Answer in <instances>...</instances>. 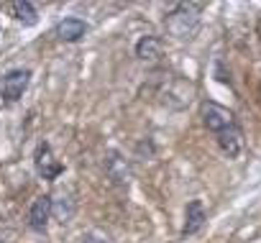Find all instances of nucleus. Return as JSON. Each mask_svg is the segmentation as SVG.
<instances>
[{
    "instance_id": "obj_4",
    "label": "nucleus",
    "mask_w": 261,
    "mask_h": 243,
    "mask_svg": "<svg viewBox=\"0 0 261 243\" xmlns=\"http://www.w3.org/2000/svg\"><path fill=\"white\" fill-rule=\"evenodd\" d=\"M34 169L41 179L46 182H54L64 174V164L54 156V149L49 141H39L36 144V151H34Z\"/></svg>"
},
{
    "instance_id": "obj_10",
    "label": "nucleus",
    "mask_w": 261,
    "mask_h": 243,
    "mask_svg": "<svg viewBox=\"0 0 261 243\" xmlns=\"http://www.w3.org/2000/svg\"><path fill=\"white\" fill-rule=\"evenodd\" d=\"M162 49H164V41L154 34H146L136 41V57L141 62H156L162 57Z\"/></svg>"
},
{
    "instance_id": "obj_9",
    "label": "nucleus",
    "mask_w": 261,
    "mask_h": 243,
    "mask_svg": "<svg viewBox=\"0 0 261 243\" xmlns=\"http://www.w3.org/2000/svg\"><path fill=\"white\" fill-rule=\"evenodd\" d=\"M215 139H218L220 151L228 159H238L241 156V151H243V131H241V126H233L230 131H225V133H220Z\"/></svg>"
},
{
    "instance_id": "obj_8",
    "label": "nucleus",
    "mask_w": 261,
    "mask_h": 243,
    "mask_svg": "<svg viewBox=\"0 0 261 243\" xmlns=\"http://www.w3.org/2000/svg\"><path fill=\"white\" fill-rule=\"evenodd\" d=\"M207 223V212H205V205L200 200H190L187 207H185V225H182V235H195L205 228Z\"/></svg>"
},
{
    "instance_id": "obj_3",
    "label": "nucleus",
    "mask_w": 261,
    "mask_h": 243,
    "mask_svg": "<svg viewBox=\"0 0 261 243\" xmlns=\"http://www.w3.org/2000/svg\"><path fill=\"white\" fill-rule=\"evenodd\" d=\"M31 85V69L26 67H16V69H8L0 79V100L3 102H18L23 97V92L29 90Z\"/></svg>"
},
{
    "instance_id": "obj_1",
    "label": "nucleus",
    "mask_w": 261,
    "mask_h": 243,
    "mask_svg": "<svg viewBox=\"0 0 261 243\" xmlns=\"http://www.w3.org/2000/svg\"><path fill=\"white\" fill-rule=\"evenodd\" d=\"M202 3H177L167 16H164V29L174 41H192L200 31L202 23Z\"/></svg>"
},
{
    "instance_id": "obj_11",
    "label": "nucleus",
    "mask_w": 261,
    "mask_h": 243,
    "mask_svg": "<svg viewBox=\"0 0 261 243\" xmlns=\"http://www.w3.org/2000/svg\"><path fill=\"white\" fill-rule=\"evenodd\" d=\"M8 11H11V16H13L18 23H23V26H36V23H39V11H36L34 3H29V0H16V3L8 6Z\"/></svg>"
},
{
    "instance_id": "obj_7",
    "label": "nucleus",
    "mask_w": 261,
    "mask_h": 243,
    "mask_svg": "<svg viewBox=\"0 0 261 243\" xmlns=\"http://www.w3.org/2000/svg\"><path fill=\"white\" fill-rule=\"evenodd\" d=\"M87 31H90V26H87L82 18L69 16V18H62V21L54 26L51 34H54L59 41H64V44H77V41H82V39L87 36Z\"/></svg>"
},
{
    "instance_id": "obj_5",
    "label": "nucleus",
    "mask_w": 261,
    "mask_h": 243,
    "mask_svg": "<svg viewBox=\"0 0 261 243\" xmlns=\"http://www.w3.org/2000/svg\"><path fill=\"white\" fill-rule=\"evenodd\" d=\"M51 215H54V197L51 195H39L29 207V228L34 233H46Z\"/></svg>"
},
{
    "instance_id": "obj_2",
    "label": "nucleus",
    "mask_w": 261,
    "mask_h": 243,
    "mask_svg": "<svg viewBox=\"0 0 261 243\" xmlns=\"http://www.w3.org/2000/svg\"><path fill=\"white\" fill-rule=\"evenodd\" d=\"M200 113H202V123H205V128H207L210 133H215V136H220V133L230 131L233 126H238V123H236L233 110H228V107H225V105H220V102L205 100Z\"/></svg>"
},
{
    "instance_id": "obj_6",
    "label": "nucleus",
    "mask_w": 261,
    "mask_h": 243,
    "mask_svg": "<svg viewBox=\"0 0 261 243\" xmlns=\"http://www.w3.org/2000/svg\"><path fill=\"white\" fill-rule=\"evenodd\" d=\"M102 167H105V174L110 177L113 184H118V187H128V182H130V167H128V161H125V156H123L120 151H115V149L105 151V156H102Z\"/></svg>"
},
{
    "instance_id": "obj_12",
    "label": "nucleus",
    "mask_w": 261,
    "mask_h": 243,
    "mask_svg": "<svg viewBox=\"0 0 261 243\" xmlns=\"http://www.w3.org/2000/svg\"><path fill=\"white\" fill-rule=\"evenodd\" d=\"M82 243H110L105 235H100V233H95V230H90V233H85L82 235Z\"/></svg>"
}]
</instances>
